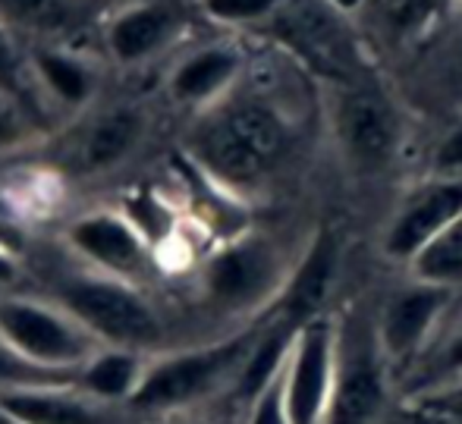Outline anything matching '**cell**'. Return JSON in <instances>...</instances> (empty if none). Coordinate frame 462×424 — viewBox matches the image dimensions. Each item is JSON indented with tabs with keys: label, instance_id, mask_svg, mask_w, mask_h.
<instances>
[{
	"label": "cell",
	"instance_id": "32",
	"mask_svg": "<svg viewBox=\"0 0 462 424\" xmlns=\"http://www.w3.org/2000/svg\"><path fill=\"white\" fill-rule=\"evenodd\" d=\"M152 424H201V421H180L177 415H173V419H158V421H152Z\"/></svg>",
	"mask_w": 462,
	"mask_h": 424
},
{
	"label": "cell",
	"instance_id": "3",
	"mask_svg": "<svg viewBox=\"0 0 462 424\" xmlns=\"http://www.w3.org/2000/svg\"><path fill=\"white\" fill-rule=\"evenodd\" d=\"M60 309L76 318L104 349L152 355L167 343L164 321L152 309V302L120 280H69L60 290Z\"/></svg>",
	"mask_w": 462,
	"mask_h": 424
},
{
	"label": "cell",
	"instance_id": "4",
	"mask_svg": "<svg viewBox=\"0 0 462 424\" xmlns=\"http://www.w3.org/2000/svg\"><path fill=\"white\" fill-rule=\"evenodd\" d=\"M0 343L23 362L67 377L95 355L97 339L63 309L38 305L29 299H0Z\"/></svg>",
	"mask_w": 462,
	"mask_h": 424
},
{
	"label": "cell",
	"instance_id": "29",
	"mask_svg": "<svg viewBox=\"0 0 462 424\" xmlns=\"http://www.w3.org/2000/svg\"><path fill=\"white\" fill-rule=\"evenodd\" d=\"M6 13L13 16H23V19H42L44 13L54 10V0H0Z\"/></svg>",
	"mask_w": 462,
	"mask_h": 424
},
{
	"label": "cell",
	"instance_id": "22",
	"mask_svg": "<svg viewBox=\"0 0 462 424\" xmlns=\"http://www.w3.org/2000/svg\"><path fill=\"white\" fill-rule=\"evenodd\" d=\"M421 377H425V381L415 383V396L425 393V390L440 387V383H450V381H457V377H462V330L444 346V349L438 352V358L431 362V368H428Z\"/></svg>",
	"mask_w": 462,
	"mask_h": 424
},
{
	"label": "cell",
	"instance_id": "26",
	"mask_svg": "<svg viewBox=\"0 0 462 424\" xmlns=\"http://www.w3.org/2000/svg\"><path fill=\"white\" fill-rule=\"evenodd\" d=\"M419 402L434 415H447V419H462V377L450 383H440L434 390L419 393Z\"/></svg>",
	"mask_w": 462,
	"mask_h": 424
},
{
	"label": "cell",
	"instance_id": "28",
	"mask_svg": "<svg viewBox=\"0 0 462 424\" xmlns=\"http://www.w3.org/2000/svg\"><path fill=\"white\" fill-rule=\"evenodd\" d=\"M438 173L447 176H462V126L453 129L444 139V145L438 148V158H434Z\"/></svg>",
	"mask_w": 462,
	"mask_h": 424
},
{
	"label": "cell",
	"instance_id": "5",
	"mask_svg": "<svg viewBox=\"0 0 462 424\" xmlns=\"http://www.w3.org/2000/svg\"><path fill=\"white\" fill-rule=\"evenodd\" d=\"M377 324L365 318L337 321V368L328 424H371L387 402V374Z\"/></svg>",
	"mask_w": 462,
	"mask_h": 424
},
{
	"label": "cell",
	"instance_id": "25",
	"mask_svg": "<svg viewBox=\"0 0 462 424\" xmlns=\"http://www.w3.org/2000/svg\"><path fill=\"white\" fill-rule=\"evenodd\" d=\"M447 0H390V19L400 32H419L444 10Z\"/></svg>",
	"mask_w": 462,
	"mask_h": 424
},
{
	"label": "cell",
	"instance_id": "20",
	"mask_svg": "<svg viewBox=\"0 0 462 424\" xmlns=\"http://www.w3.org/2000/svg\"><path fill=\"white\" fill-rule=\"evenodd\" d=\"M38 69H42L44 82L51 85V91L60 95L67 104H82L88 97V91H92L88 73L76 60H69V57L42 54L38 57Z\"/></svg>",
	"mask_w": 462,
	"mask_h": 424
},
{
	"label": "cell",
	"instance_id": "12",
	"mask_svg": "<svg viewBox=\"0 0 462 424\" xmlns=\"http://www.w3.org/2000/svg\"><path fill=\"white\" fill-rule=\"evenodd\" d=\"M337 267H340V243L334 233L321 230L311 239L302 261L290 271V280L277 299V321L299 330L302 324L324 318V305L337 283Z\"/></svg>",
	"mask_w": 462,
	"mask_h": 424
},
{
	"label": "cell",
	"instance_id": "30",
	"mask_svg": "<svg viewBox=\"0 0 462 424\" xmlns=\"http://www.w3.org/2000/svg\"><path fill=\"white\" fill-rule=\"evenodd\" d=\"M13 277H16V267H13V261L6 258V252L0 249V286L10 283Z\"/></svg>",
	"mask_w": 462,
	"mask_h": 424
},
{
	"label": "cell",
	"instance_id": "8",
	"mask_svg": "<svg viewBox=\"0 0 462 424\" xmlns=\"http://www.w3.org/2000/svg\"><path fill=\"white\" fill-rule=\"evenodd\" d=\"M334 133L359 173H381L393 164L402 142L400 114L383 91L368 82L337 85Z\"/></svg>",
	"mask_w": 462,
	"mask_h": 424
},
{
	"label": "cell",
	"instance_id": "15",
	"mask_svg": "<svg viewBox=\"0 0 462 424\" xmlns=\"http://www.w3.org/2000/svg\"><path fill=\"white\" fill-rule=\"evenodd\" d=\"M148 355L126 349H97L92 358L79 368L76 387L88 393L104 406H126L139 390L145 374Z\"/></svg>",
	"mask_w": 462,
	"mask_h": 424
},
{
	"label": "cell",
	"instance_id": "33",
	"mask_svg": "<svg viewBox=\"0 0 462 424\" xmlns=\"http://www.w3.org/2000/svg\"><path fill=\"white\" fill-rule=\"evenodd\" d=\"M0 424H16V421H13V419H10V415H6V412H4V409H0Z\"/></svg>",
	"mask_w": 462,
	"mask_h": 424
},
{
	"label": "cell",
	"instance_id": "9",
	"mask_svg": "<svg viewBox=\"0 0 462 424\" xmlns=\"http://www.w3.org/2000/svg\"><path fill=\"white\" fill-rule=\"evenodd\" d=\"M337 368V321L328 315L302 324L283 368L290 424H328Z\"/></svg>",
	"mask_w": 462,
	"mask_h": 424
},
{
	"label": "cell",
	"instance_id": "7",
	"mask_svg": "<svg viewBox=\"0 0 462 424\" xmlns=\"http://www.w3.org/2000/svg\"><path fill=\"white\" fill-rule=\"evenodd\" d=\"M274 29L280 41L299 54L315 73L337 85L365 82L362 79V57L356 41L343 25L337 4L328 0H290L277 10Z\"/></svg>",
	"mask_w": 462,
	"mask_h": 424
},
{
	"label": "cell",
	"instance_id": "1",
	"mask_svg": "<svg viewBox=\"0 0 462 424\" xmlns=\"http://www.w3.org/2000/svg\"><path fill=\"white\" fill-rule=\"evenodd\" d=\"M258 336L262 327H252L211 346L148 358L139 390L126 402V412L148 421L173 419L195 402H205L220 387H236L239 371L255 349Z\"/></svg>",
	"mask_w": 462,
	"mask_h": 424
},
{
	"label": "cell",
	"instance_id": "16",
	"mask_svg": "<svg viewBox=\"0 0 462 424\" xmlns=\"http://www.w3.org/2000/svg\"><path fill=\"white\" fill-rule=\"evenodd\" d=\"M239 69V57L226 48H208L189 57L173 76V95L180 101H208L233 82Z\"/></svg>",
	"mask_w": 462,
	"mask_h": 424
},
{
	"label": "cell",
	"instance_id": "17",
	"mask_svg": "<svg viewBox=\"0 0 462 424\" xmlns=\"http://www.w3.org/2000/svg\"><path fill=\"white\" fill-rule=\"evenodd\" d=\"M167 29H171V13L161 10V6H142V10L126 13V16H120L114 23L110 51L126 63L142 60L164 41Z\"/></svg>",
	"mask_w": 462,
	"mask_h": 424
},
{
	"label": "cell",
	"instance_id": "13",
	"mask_svg": "<svg viewBox=\"0 0 462 424\" xmlns=\"http://www.w3.org/2000/svg\"><path fill=\"white\" fill-rule=\"evenodd\" d=\"M0 409L16 424H120L110 406L67 383L6 387L0 390Z\"/></svg>",
	"mask_w": 462,
	"mask_h": 424
},
{
	"label": "cell",
	"instance_id": "2",
	"mask_svg": "<svg viewBox=\"0 0 462 424\" xmlns=\"http://www.w3.org/2000/svg\"><path fill=\"white\" fill-rule=\"evenodd\" d=\"M292 133L277 107L255 97L233 101L195 133V154L226 186H258L283 164Z\"/></svg>",
	"mask_w": 462,
	"mask_h": 424
},
{
	"label": "cell",
	"instance_id": "31",
	"mask_svg": "<svg viewBox=\"0 0 462 424\" xmlns=\"http://www.w3.org/2000/svg\"><path fill=\"white\" fill-rule=\"evenodd\" d=\"M6 135H10V116H6V110L0 107V142H4Z\"/></svg>",
	"mask_w": 462,
	"mask_h": 424
},
{
	"label": "cell",
	"instance_id": "21",
	"mask_svg": "<svg viewBox=\"0 0 462 424\" xmlns=\"http://www.w3.org/2000/svg\"><path fill=\"white\" fill-rule=\"evenodd\" d=\"M42 383H67V377L48 374L35 364L23 362L13 349L0 343V390L6 387H42Z\"/></svg>",
	"mask_w": 462,
	"mask_h": 424
},
{
	"label": "cell",
	"instance_id": "27",
	"mask_svg": "<svg viewBox=\"0 0 462 424\" xmlns=\"http://www.w3.org/2000/svg\"><path fill=\"white\" fill-rule=\"evenodd\" d=\"M0 91L6 95H23V76H19V57L13 44L0 32Z\"/></svg>",
	"mask_w": 462,
	"mask_h": 424
},
{
	"label": "cell",
	"instance_id": "14",
	"mask_svg": "<svg viewBox=\"0 0 462 424\" xmlns=\"http://www.w3.org/2000/svg\"><path fill=\"white\" fill-rule=\"evenodd\" d=\"M73 245L95 264H101L104 271L114 273H133L145 254L139 233L126 220L110 217V214H95V217L79 220L73 226Z\"/></svg>",
	"mask_w": 462,
	"mask_h": 424
},
{
	"label": "cell",
	"instance_id": "19",
	"mask_svg": "<svg viewBox=\"0 0 462 424\" xmlns=\"http://www.w3.org/2000/svg\"><path fill=\"white\" fill-rule=\"evenodd\" d=\"M135 135H139V120H135L133 114H126V110L101 120L86 142L88 167H107V164H114V161H120L123 154L133 148Z\"/></svg>",
	"mask_w": 462,
	"mask_h": 424
},
{
	"label": "cell",
	"instance_id": "11",
	"mask_svg": "<svg viewBox=\"0 0 462 424\" xmlns=\"http://www.w3.org/2000/svg\"><path fill=\"white\" fill-rule=\"evenodd\" d=\"M450 299L453 290L419 283V280H412V286H406V290L393 292L387 299V305L381 309V318L374 324L383 346V355H387V362L393 368L419 355L421 346L431 336V330L438 327L440 315L450 305Z\"/></svg>",
	"mask_w": 462,
	"mask_h": 424
},
{
	"label": "cell",
	"instance_id": "18",
	"mask_svg": "<svg viewBox=\"0 0 462 424\" xmlns=\"http://www.w3.org/2000/svg\"><path fill=\"white\" fill-rule=\"evenodd\" d=\"M409 271L419 283L444 286V290L462 286V217L415 254L409 261Z\"/></svg>",
	"mask_w": 462,
	"mask_h": 424
},
{
	"label": "cell",
	"instance_id": "10",
	"mask_svg": "<svg viewBox=\"0 0 462 424\" xmlns=\"http://www.w3.org/2000/svg\"><path fill=\"white\" fill-rule=\"evenodd\" d=\"M459 217H462V176L440 173L438 180L421 182L415 192H409V198L402 201L400 211L393 214V220L387 226L383 252H387V258L409 264L434 236H440Z\"/></svg>",
	"mask_w": 462,
	"mask_h": 424
},
{
	"label": "cell",
	"instance_id": "6",
	"mask_svg": "<svg viewBox=\"0 0 462 424\" xmlns=\"http://www.w3.org/2000/svg\"><path fill=\"white\" fill-rule=\"evenodd\" d=\"M286 273L283 258L277 245L268 239H239L220 249L205 264V296L224 315H249V311L264 309L268 302H277L283 292Z\"/></svg>",
	"mask_w": 462,
	"mask_h": 424
},
{
	"label": "cell",
	"instance_id": "24",
	"mask_svg": "<svg viewBox=\"0 0 462 424\" xmlns=\"http://www.w3.org/2000/svg\"><path fill=\"white\" fill-rule=\"evenodd\" d=\"M208 13L224 23H252L264 19L283 6V0H205Z\"/></svg>",
	"mask_w": 462,
	"mask_h": 424
},
{
	"label": "cell",
	"instance_id": "23",
	"mask_svg": "<svg viewBox=\"0 0 462 424\" xmlns=\"http://www.w3.org/2000/svg\"><path fill=\"white\" fill-rule=\"evenodd\" d=\"M245 424H290V415H286V396H283V371H280L277 381L271 383L268 390H262V393L249 402Z\"/></svg>",
	"mask_w": 462,
	"mask_h": 424
}]
</instances>
